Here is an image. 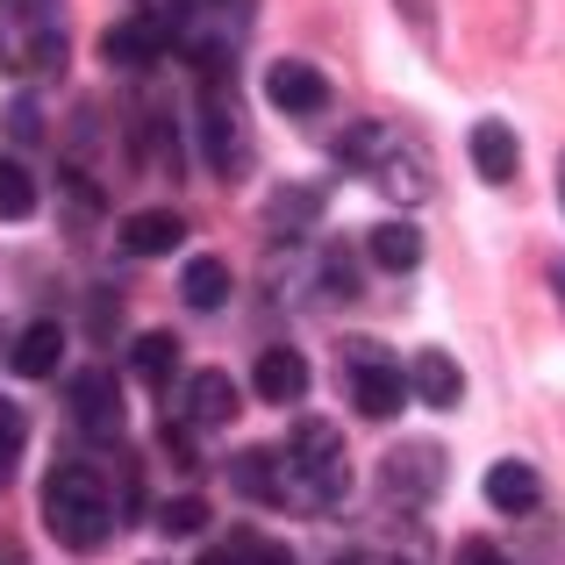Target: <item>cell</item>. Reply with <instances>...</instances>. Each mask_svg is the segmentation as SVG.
<instances>
[{"mask_svg": "<svg viewBox=\"0 0 565 565\" xmlns=\"http://www.w3.org/2000/svg\"><path fill=\"white\" fill-rule=\"evenodd\" d=\"M43 523L65 552H100L115 537V501H108V480L94 466H51L43 480Z\"/></svg>", "mask_w": 565, "mask_h": 565, "instance_id": "obj_1", "label": "cell"}, {"mask_svg": "<svg viewBox=\"0 0 565 565\" xmlns=\"http://www.w3.org/2000/svg\"><path fill=\"white\" fill-rule=\"evenodd\" d=\"M287 509H301V515H322V509H337L344 501V487H351V472H344V437H337L330 423H294V437H287Z\"/></svg>", "mask_w": 565, "mask_h": 565, "instance_id": "obj_2", "label": "cell"}, {"mask_svg": "<svg viewBox=\"0 0 565 565\" xmlns=\"http://www.w3.org/2000/svg\"><path fill=\"white\" fill-rule=\"evenodd\" d=\"M337 158L344 166H359L365 180H373L386 201H401V207H415V201H429V158L415 151L408 137H394L386 122H359V129H344V143H337Z\"/></svg>", "mask_w": 565, "mask_h": 565, "instance_id": "obj_3", "label": "cell"}, {"mask_svg": "<svg viewBox=\"0 0 565 565\" xmlns=\"http://www.w3.org/2000/svg\"><path fill=\"white\" fill-rule=\"evenodd\" d=\"M193 115H201V158L222 172V180H236V172L250 166V129H244V100H236L230 72H201V94H193Z\"/></svg>", "mask_w": 565, "mask_h": 565, "instance_id": "obj_4", "label": "cell"}, {"mask_svg": "<svg viewBox=\"0 0 565 565\" xmlns=\"http://www.w3.org/2000/svg\"><path fill=\"white\" fill-rule=\"evenodd\" d=\"M344 365H351V408H359L365 423H386V415H401V401L415 394L408 373H401V365L386 359L380 344H344Z\"/></svg>", "mask_w": 565, "mask_h": 565, "instance_id": "obj_5", "label": "cell"}, {"mask_svg": "<svg viewBox=\"0 0 565 565\" xmlns=\"http://www.w3.org/2000/svg\"><path fill=\"white\" fill-rule=\"evenodd\" d=\"M380 487H386V501H437L444 494V451L429 437H408V444H394V451L380 458Z\"/></svg>", "mask_w": 565, "mask_h": 565, "instance_id": "obj_6", "label": "cell"}, {"mask_svg": "<svg viewBox=\"0 0 565 565\" xmlns=\"http://www.w3.org/2000/svg\"><path fill=\"white\" fill-rule=\"evenodd\" d=\"M172 36H180V29H172V14H122V22L100 29V65L143 72V65H158V57H166Z\"/></svg>", "mask_w": 565, "mask_h": 565, "instance_id": "obj_7", "label": "cell"}, {"mask_svg": "<svg viewBox=\"0 0 565 565\" xmlns=\"http://www.w3.org/2000/svg\"><path fill=\"white\" fill-rule=\"evenodd\" d=\"M72 423H79L86 437H122V394H115L108 365L72 373Z\"/></svg>", "mask_w": 565, "mask_h": 565, "instance_id": "obj_8", "label": "cell"}, {"mask_svg": "<svg viewBox=\"0 0 565 565\" xmlns=\"http://www.w3.org/2000/svg\"><path fill=\"white\" fill-rule=\"evenodd\" d=\"M265 100H273L279 115H322L330 108V79H322L316 65H301V57H279V65L265 72Z\"/></svg>", "mask_w": 565, "mask_h": 565, "instance_id": "obj_9", "label": "cell"}, {"mask_svg": "<svg viewBox=\"0 0 565 565\" xmlns=\"http://www.w3.org/2000/svg\"><path fill=\"white\" fill-rule=\"evenodd\" d=\"M180 244H186V215H172V207H137V215L122 222L129 258H172Z\"/></svg>", "mask_w": 565, "mask_h": 565, "instance_id": "obj_10", "label": "cell"}, {"mask_svg": "<svg viewBox=\"0 0 565 565\" xmlns=\"http://www.w3.org/2000/svg\"><path fill=\"white\" fill-rule=\"evenodd\" d=\"M250 386H258V401H273V408H294V401L308 394V359L287 344L258 351V373H250Z\"/></svg>", "mask_w": 565, "mask_h": 565, "instance_id": "obj_11", "label": "cell"}, {"mask_svg": "<svg viewBox=\"0 0 565 565\" xmlns=\"http://www.w3.org/2000/svg\"><path fill=\"white\" fill-rule=\"evenodd\" d=\"M487 501H494L501 515H537V509H544L537 466H523V458H501V466H487Z\"/></svg>", "mask_w": 565, "mask_h": 565, "instance_id": "obj_12", "label": "cell"}, {"mask_svg": "<svg viewBox=\"0 0 565 565\" xmlns=\"http://www.w3.org/2000/svg\"><path fill=\"white\" fill-rule=\"evenodd\" d=\"M515 166H523V143H515L509 122H472V172L487 186H509Z\"/></svg>", "mask_w": 565, "mask_h": 565, "instance_id": "obj_13", "label": "cell"}, {"mask_svg": "<svg viewBox=\"0 0 565 565\" xmlns=\"http://www.w3.org/2000/svg\"><path fill=\"white\" fill-rule=\"evenodd\" d=\"M186 423L193 429H222L236 423V380L222 373V365H207V373L186 380Z\"/></svg>", "mask_w": 565, "mask_h": 565, "instance_id": "obj_14", "label": "cell"}, {"mask_svg": "<svg viewBox=\"0 0 565 565\" xmlns=\"http://www.w3.org/2000/svg\"><path fill=\"white\" fill-rule=\"evenodd\" d=\"M316 222H322V186H279L273 201H265V230H273L279 244H301Z\"/></svg>", "mask_w": 565, "mask_h": 565, "instance_id": "obj_15", "label": "cell"}, {"mask_svg": "<svg viewBox=\"0 0 565 565\" xmlns=\"http://www.w3.org/2000/svg\"><path fill=\"white\" fill-rule=\"evenodd\" d=\"M408 386L423 394V408H458V401H466V373H458L451 351H415Z\"/></svg>", "mask_w": 565, "mask_h": 565, "instance_id": "obj_16", "label": "cell"}, {"mask_svg": "<svg viewBox=\"0 0 565 565\" xmlns=\"http://www.w3.org/2000/svg\"><path fill=\"white\" fill-rule=\"evenodd\" d=\"M8 365H14L22 380H51L57 365H65V330H57V322H29V330L14 337Z\"/></svg>", "mask_w": 565, "mask_h": 565, "instance_id": "obj_17", "label": "cell"}, {"mask_svg": "<svg viewBox=\"0 0 565 565\" xmlns=\"http://www.w3.org/2000/svg\"><path fill=\"white\" fill-rule=\"evenodd\" d=\"M365 258L380 273H415L423 265V230L415 222H380V230H365Z\"/></svg>", "mask_w": 565, "mask_h": 565, "instance_id": "obj_18", "label": "cell"}, {"mask_svg": "<svg viewBox=\"0 0 565 565\" xmlns=\"http://www.w3.org/2000/svg\"><path fill=\"white\" fill-rule=\"evenodd\" d=\"M230 480L244 487L250 501H273V509H287V458L279 451H244L230 466Z\"/></svg>", "mask_w": 565, "mask_h": 565, "instance_id": "obj_19", "label": "cell"}, {"mask_svg": "<svg viewBox=\"0 0 565 565\" xmlns=\"http://www.w3.org/2000/svg\"><path fill=\"white\" fill-rule=\"evenodd\" d=\"M129 373L151 386V394H166V386L180 380V337H166V330L137 337V351H129Z\"/></svg>", "mask_w": 565, "mask_h": 565, "instance_id": "obj_20", "label": "cell"}, {"mask_svg": "<svg viewBox=\"0 0 565 565\" xmlns=\"http://www.w3.org/2000/svg\"><path fill=\"white\" fill-rule=\"evenodd\" d=\"M180 301L193 308V316H215V308L230 301V265H222V258H186V273H180Z\"/></svg>", "mask_w": 565, "mask_h": 565, "instance_id": "obj_21", "label": "cell"}, {"mask_svg": "<svg viewBox=\"0 0 565 565\" xmlns=\"http://www.w3.org/2000/svg\"><path fill=\"white\" fill-rule=\"evenodd\" d=\"M36 180H29V166H14V158H0V222H29L36 215Z\"/></svg>", "mask_w": 565, "mask_h": 565, "instance_id": "obj_22", "label": "cell"}, {"mask_svg": "<svg viewBox=\"0 0 565 565\" xmlns=\"http://www.w3.org/2000/svg\"><path fill=\"white\" fill-rule=\"evenodd\" d=\"M22 444H29V415L14 408V401H0V487L14 480V466H22Z\"/></svg>", "mask_w": 565, "mask_h": 565, "instance_id": "obj_23", "label": "cell"}, {"mask_svg": "<svg viewBox=\"0 0 565 565\" xmlns=\"http://www.w3.org/2000/svg\"><path fill=\"white\" fill-rule=\"evenodd\" d=\"M201 523H207V509L193 494H180V501H166V509H158V530H166V537H201Z\"/></svg>", "mask_w": 565, "mask_h": 565, "instance_id": "obj_24", "label": "cell"}, {"mask_svg": "<svg viewBox=\"0 0 565 565\" xmlns=\"http://www.w3.org/2000/svg\"><path fill=\"white\" fill-rule=\"evenodd\" d=\"M322 287H330L337 301H359V258H351V250H322Z\"/></svg>", "mask_w": 565, "mask_h": 565, "instance_id": "obj_25", "label": "cell"}, {"mask_svg": "<svg viewBox=\"0 0 565 565\" xmlns=\"http://www.w3.org/2000/svg\"><path fill=\"white\" fill-rule=\"evenodd\" d=\"M451 565H515V558L501 552L494 537H466V544H458V558H451Z\"/></svg>", "mask_w": 565, "mask_h": 565, "instance_id": "obj_26", "label": "cell"}, {"mask_svg": "<svg viewBox=\"0 0 565 565\" xmlns=\"http://www.w3.org/2000/svg\"><path fill=\"white\" fill-rule=\"evenodd\" d=\"M394 8H401V22H408L415 29V36H437V0H394Z\"/></svg>", "mask_w": 565, "mask_h": 565, "instance_id": "obj_27", "label": "cell"}, {"mask_svg": "<svg viewBox=\"0 0 565 565\" xmlns=\"http://www.w3.org/2000/svg\"><path fill=\"white\" fill-rule=\"evenodd\" d=\"M8 137H14V143L36 137V108H29V100H14V108H8Z\"/></svg>", "mask_w": 565, "mask_h": 565, "instance_id": "obj_28", "label": "cell"}, {"mask_svg": "<svg viewBox=\"0 0 565 565\" xmlns=\"http://www.w3.org/2000/svg\"><path fill=\"white\" fill-rule=\"evenodd\" d=\"M201 565H250V558H244V552H236V544H230V552H207Z\"/></svg>", "mask_w": 565, "mask_h": 565, "instance_id": "obj_29", "label": "cell"}, {"mask_svg": "<svg viewBox=\"0 0 565 565\" xmlns=\"http://www.w3.org/2000/svg\"><path fill=\"white\" fill-rule=\"evenodd\" d=\"M552 301H558V316H565V258L552 265Z\"/></svg>", "mask_w": 565, "mask_h": 565, "instance_id": "obj_30", "label": "cell"}, {"mask_svg": "<svg viewBox=\"0 0 565 565\" xmlns=\"http://www.w3.org/2000/svg\"><path fill=\"white\" fill-rule=\"evenodd\" d=\"M337 565H373V552H351V558H337Z\"/></svg>", "mask_w": 565, "mask_h": 565, "instance_id": "obj_31", "label": "cell"}, {"mask_svg": "<svg viewBox=\"0 0 565 565\" xmlns=\"http://www.w3.org/2000/svg\"><path fill=\"white\" fill-rule=\"evenodd\" d=\"M373 565H408V558H373Z\"/></svg>", "mask_w": 565, "mask_h": 565, "instance_id": "obj_32", "label": "cell"}, {"mask_svg": "<svg viewBox=\"0 0 565 565\" xmlns=\"http://www.w3.org/2000/svg\"><path fill=\"white\" fill-rule=\"evenodd\" d=\"M558 201H565V180H558Z\"/></svg>", "mask_w": 565, "mask_h": 565, "instance_id": "obj_33", "label": "cell"}]
</instances>
